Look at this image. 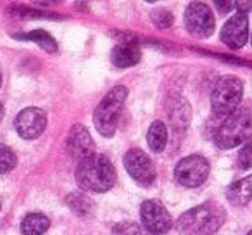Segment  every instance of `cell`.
Masks as SVG:
<instances>
[{
	"label": "cell",
	"mask_w": 252,
	"mask_h": 235,
	"mask_svg": "<svg viewBox=\"0 0 252 235\" xmlns=\"http://www.w3.org/2000/svg\"><path fill=\"white\" fill-rule=\"evenodd\" d=\"M76 182L83 190L98 194L107 192L114 187L116 169L105 156L92 154L78 163Z\"/></svg>",
	"instance_id": "6da1fadb"
},
{
	"label": "cell",
	"mask_w": 252,
	"mask_h": 235,
	"mask_svg": "<svg viewBox=\"0 0 252 235\" xmlns=\"http://www.w3.org/2000/svg\"><path fill=\"white\" fill-rule=\"evenodd\" d=\"M224 209L214 202L200 204L183 213L176 221V230L182 235H213L224 221Z\"/></svg>",
	"instance_id": "7a4b0ae2"
},
{
	"label": "cell",
	"mask_w": 252,
	"mask_h": 235,
	"mask_svg": "<svg viewBox=\"0 0 252 235\" xmlns=\"http://www.w3.org/2000/svg\"><path fill=\"white\" fill-rule=\"evenodd\" d=\"M126 97H128V88L123 87V85H118L112 90H109L107 95L100 101V104L95 107L94 123L100 135L112 137L116 134L119 116H121L123 104H125Z\"/></svg>",
	"instance_id": "3957f363"
},
{
	"label": "cell",
	"mask_w": 252,
	"mask_h": 235,
	"mask_svg": "<svg viewBox=\"0 0 252 235\" xmlns=\"http://www.w3.org/2000/svg\"><path fill=\"white\" fill-rule=\"evenodd\" d=\"M252 134L251 111L240 109L235 111L231 116L224 118L223 123L214 134V144L220 149H233L249 142Z\"/></svg>",
	"instance_id": "277c9868"
},
{
	"label": "cell",
	"mask_w": 252,
	"mask_h": 235,
	"mask_svg": "<svg viewBox=\"0 0 252 235\" xmlns=\"http://www.w3.org/2000/svg\"><path fill=\"white\" fill-rule=\"evenodd\" d=\"M244 95V83L237 76H223L211 90V105L214 116L224 120L238 109Z\"/></svg>",
	"instance_id": "5b68a950"
},
{
	"label": "cell",
	"mask_w": 252,
	"mask_h": 235,
	"mask_svg": "<svg viewBox=\"0 0 252 235\" xmlns=\"http://www.w3.org/2000/svg\"><path fill=\"white\" fill-rule=\"evenodd\" d=\"M211 171L209 161L202 156H187L176 165L175 178L187 189H195L207 180Z\"/></svg>",
	"instance_id": "8992f818"
},
{
	"label": "cell",
	"mask_w": 252,
	"mask_h": 235,
	"mask_svg": "<svg viewBox=\"0 0 252 235\" xmlns=\"http://www.w3.org/2000/svg\"><path fill=\"white\" fill-rule=\"evenodd\" d=\"M125 168L130 176L142 187L154 185L158 173L152 159L140 149H131L125 154Z\"/></svg>",
	"instance_id": "52a82bcc"
},
{
	"label": "cell",
	"mask_w": 252,
	"mask_h": 235,
	"mask_svg": "<svg viewBox=\"0 0 252 235\" xmlns=\"http://www.w3.org/2000/svg\"><path fill=\"white\" fill-rule=\"evenodd\" d=\"M185 26L197 38H207L214 32V16L202 2H192L185 11Z\"/></svg>",
	"instance_id": "ba28073f"
},
{
	"label": "cell",
	"mask_w": 252,
	"mask_h": 235,
	"mask_svg": "<svg viewBox=\"0 0 252 235\" xmlns=\"http://www.w3.org/2000/svg\"><path fill=\"white\" fill-rule=\"evenodd\" d=\"M140 216H142V227L152 234L162 235L171 228L173 221L169 216V211L162 206L159 201L149 199L142 202L140 206Z\"/></svg>",
	"instance_id": "9c48e42d"
},
{
	"label": "cell",
	"mask_w": 252,
	"mask_h": 235,
	"mask_svg": "<svg viewBox=\"0 0 252 235\" xmlns=\"http://www.w3.org/2000/svg\"><path fill=\"white\" fill-rule=\"evenodd\" d=\"M19 137L25 140L38 138L47 128V114L38 107H26L18 114L14 121Z\"/></svg>",
	"instance_id": "30bf717a"
},
{
	"label": "cell",
	"mask_w": 252,
	"mask_h": 235,
	"mask_svg": "<svg viewBox=\"0 0 252 235\" xmlns=\"http://www.w3.org/2000/svg\"><path fill=\"white\" fill-rule=\"evenodd\" d=\"M249 36V18L247 14H235L224 23L223 30H221V40L226 47L237 50L247 43Z\"/></svg>",
	"instance_id": "8fae6325"
},
{
	"label": "cell",
	"mask_w": 252,
	"mask_h": 235,
	"mask_svg": "<svg viewBox=\"0 0 252 235\" xmlns=\"http://www.w3.org/2000/svg\"><path fill=\"white\" fill-rule=\"evenodd\" d=\"M67 152L73 156L74 159L81 161V159L88 158L94 154V138H92L90 132L83 127V125H74L69 130L67 135Z\"/></svg>",
	"instance_id": "7c38bea8"
},
{
	"label": "cell",
	"mask_w": 252,
	"mask_h": 235,
	"mask_svg": "<svg viewBox=\"0 0 252 235\" xmlns=\"http://www.w3.org/2000/svg\"><path fill=\"white\" fill-rule=\"evenodd\" d=\"M166 111H168V116L171 118L173 125L178 128L187 127L190 121V116H192L189 102L182 97H169L168 105H166Z\"/></svg>",
	"instance_id": "4fadbf2b"
},
{
	"label": "cell",
	"mask_w": 252,
	"mask_h": 235,
	"mask_svg": "<svg viewBox=\"0 0 252 235\" xmlns=\"http://www.w3.org/2000/svg\"><path fill=\"white\" fill-rule=\"evenodd\" d=\"M252 197V178L245 176L244 180L231 183L226 190V199L230 201L233 206H247L251 202Z\"/></svg>",
	"instance_id": "5bb4252c"
},
{
	"label": "cell",
	"mask_w": 252,
	"mask_h": 235,
	"mask_svg": "<svg viewBox=\"0 0 252 235\" xmlns=\"http://www.w3.org/2000/svg\"><path fill=\"white\" fill-rule=\"evenodd\" d=\"M142 54L137 45L133 43H123L112 50V63L118 67H131L138 64Z\"/></svg>",
	"instance_id": "9a60e30c"
},
{
	"label": "cell",
	"mask_w": 252,
	"mask_h": 235,
	"mask_svg": "<svg viewBox=\"0 0 252 235\" xmlns=\"http://www.w3.org/2000/svg\"><path fill=\"white\" fill-rule=\"evenodd\" d=\"M50 227V220L42 213H32L23 220L21 230L25 235H43Z\"/></svg>",
	"instance_id": "2e32d148"
},
{
	"label": "cell",
	"mask_w": 252,
	"mask_h": 235,
	"mask_svg": "<svg viewBox=\"0 0 252 235\" xmlns=\"http://www.w3.org/2000/svg\"><path fill=\"white\" fill-rule=\"evenodd\" d=\"M166 142H168V130H166L164 123L161 121H154L149 128L147 134V144L149 147L154 152H161L166 147Z\"/></svg>",
	"instance_id": "e0dca14e"
},
{
	"label": "cell",
	"mask_w": 252,
	"mask_h": 235,
	"mask_svg": "<svg viewBox=\"0 0 252 235\" xmlns=\"http://www.w3.org/2000/svg\"><path fill=\"white\" fill-rule=\"evenodd\" d=\"M67 206H69L78 216H90L92 211H94V201L85 196V194L74 192L67 197Z\"/></svg>",
	"instance_id": "ac0fdd59"
},
{
	"label": "cell",
	"mask_w": 252,
	"mask_h": 235,
	"mask_svg": "<svg viewBox=\"0 0 252 235\" xmlns=\"http://www.w3.org/2000/svg\"><path fill=\"white\" fill-rule=\"evenodd\" d=\"M16 38L19 40H30V42L38 43L42 49H45L47 52H56L57 50V42L49 35L47 32H42V30H35V32L25 33V35H16Z\"/></svg>",
	"instance_id": "d6986e66"
},
{
	"label": "cell",
	"mask_w": 252,
	"mask_h": 235,
	"mask_svg": "<svg viewBox=\"0 0 252 235\" xmlns=\"http://www.w3.org/2000/svg\"><path fill=\"white\" fill-rule=\"evenodd\" d=\"M112 235H158V234H152V232L145 230L142 225L133 223V221H123V223H118L112 228Z\"/></svg>",
	"instance_id": "ffe728a7"
},
{
	"label": "cell",
	"mask_w": 252,
	"mask_h": 235,
	"mask_svg": "<svg viewBox=\"0 0 252 235\" xmlns=\"http://www.w3.org/2000/svg\"><path fill=\"white\" fill-rule=\"evenodd\" d=\"M16 165H18V158H16L14 151L5 144H0V175L14 169Z\"/></svg>",
	"instance_id": "44dd1931"
},
{
	"label": "cell",
	"mask_w": 252,
	"mask_h": 235,
	"mask_svg": "<svg viewBox=\"0 0 252 235\" xmlns=\"http://www.w3.org/2000/svg\"><path fill=\"white\" fill-rule=\"evenodd\" d=\"M151 19L158 28H169L173 25V14L166 9H156L152 11Z\"/></svg>",
	"instance_id": "7402d4cb"
},
{
	"label": "cell",
	"mask_w": 252,
	"mask_h": 235,
	"mask_svg": "<svg viewBox=\"0 0 252 235\" xmlns=\"http://www.w3.org/2000/svg\"><path fill=\"white\" fill-rule=\"evenodd\" d=\"M238 166L242 169H249L252 166V145L245 144L244 149L238 152Z\"/></svg>",
	"instance_id": "603a6c76"
},
{
	"label": "cell",
	"mask_w": 252,
	"mask_h": 235,
	"mask_svg": "<svg viewBox=\"0 0 252 235\" xmlns=\"http://www.w3.org/2000/svg\"><path fill=\"white\" fill-rule=\"evenodd\" d=\"M237 7L240 9V14H247V12L251 11L252 4H251V2H238Z\"/></svg>",
	"instance_id": "cb8c5ba5"
},
{
	"label": "cell",
	"mask_w": 252,
	"mask_h": 235,
	"mask_svg": "<svg viewBox=\"0 0 252 235\" xmlns=\"http://www.w3.org/2000/svg\"><path fill=\"white\" fill-rule=\"evenodd\" d=\"M216 5L220 7V11H221V12H228V11H230V7H231L233 4H231V2H216Z\"/></svg>",
	"instance_id": "d4e9b609"
},
{
	"label": "cell",
	"mask_w": 252,
	"mask_h": 235,
	"mask_svg": "<svg viewBox=\"0 0 252 235\" xmlns=\"http://www.w3.org/2000/svg\"><path fill=\"white\" fill-rule=\"evenodd\" d=\"M2 118H4V105L0 104V121H2Z\"/></svg>",
	"instance_id": "484cf974"
},
{
	"label": "cell",
	"mask_w": 252,
	"mask_h": 235,
	"mask_svg": "<svg viewBox=\"0 0 252 235\" xmlns=\"http://www.w3.org/2000/svg\"><path fill=\"white\" fill-rule=\"evenodd\" d=\"M0 83H2V78H0Z\"/></svg>",
	"instance_id": "4316f807"
},
{
	"label": "cell",
	"mask_w": 252,
	"mask_h": 235,
	"mask_svg": "<svg viewBox=\"0 0 252 235\" xmlns=\"http://www.w3.org/2000/svg\"><path fill=\"white\" fill-rule=\"evenodd\" d=\"M247 235H252V234H247Z\"/></svg>",
	"instance_id": "83f0119b"
}]
</instances>
